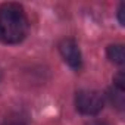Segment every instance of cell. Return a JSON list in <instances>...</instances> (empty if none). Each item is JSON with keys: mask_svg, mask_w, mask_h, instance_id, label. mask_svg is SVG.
Masks as SVG:
<instances>
[{"mask_svg": "<svg viewBox=\"0 0 125 125\" xmlns=\"http://www.w3.org/2000/svg\"><path fill=\"white\" fill-rule=\"evenodd\" d=\"M90 125H110V124L106 122V121H94V122H91Z\"/></svg>", "mask_w": 125, "mask_h": 125, "instance_id": "9", "label": "cell"}, {"mask_svg": "<svg viewBox=\"0 0 125 125\" xmlns=\"http://www.w3.org/2000/svg\"><path fill=\"white\" fill-rule=\"evenodd\" d=\"M113 87L118 88V90H121V91L125 90V75H124L122 71L118 72V74L113 77Z\"/></svg>", "mask_w": 125, "mask_h": 125, "instance_id": "7", "label": "cell"}, {"mask_svg": "<svg viewBox=\"0 0 125 125\" xmlns=\"http://www.w3.org/2000/svg\"><path fill=\"white\" fill-rule=\"evenodd\" d=\"M124 12H125V5L121 3L119 5V9H118V18H119V24L124 27L125 25V19H124Z\"/></svg>", "mask_w": 125, "mask_h": 125, "instance_id": "8", "label": "cell"}, {"mask_svg": "<svg viewBox=\"0 0 125 125\" xmlns=\"http://www.w3.org/2000/svg\"><path fill=\"white\" fill-rule=\"evenodd\" d=\"M59 52H60V56L63 57V60L66 63L75 69V71H80L81 66H83V56H81V50L77 44L75 40L72 38H65L59 43Z\"/></svg>", "mask_w": 125, "mask_h": 125, "instance_id": "3", "label": "cell"}, {"mask_svg": "<svg viewBox=\"0 0 125 125\" xmlns=\"http://www.w3.org/2000/svg\"><path fill=\"white\" fill-rule=\"evenodd\" d=\"M75 107L83 115L94 116L104 107V97L96 90H80L75 94Z\"/></svg>", "mask_w": 125, "mask_h": 125, "instance_id": "2", "label": "cell"}, {"mask_svg": "<svg viewBox=\"0 0 125 125\" xmlns=\"http://www.w3.org/2000/svg\"><path fill=\"white\" fill-rule=\"evenodd\" d=\"M2 125H27V121H25V118H24L22 115H19V113H12V115H9V116L3 121Z\"/></svg>", "mask_w": 125, "mask_h": 125, "instance_id": "6", "label": "cell"}, {"mask_svg": "<svg viewBox=\"0 0 125 125\" xmlns=\"http://www.w3.org/2000/svg\"><path fill=\"white\" fill-rule=\"evenodd\" d=\"M107 96H109V100L113 106H116L118 109H122L124 107V102H125V96H124V91L118 90V88H110L107 91Z\"/></svg>", "mask_w": 125, "mask_h": 125, "instance_id": "5", "label": "cell"}, {"mask_svg": "<svg viewBox=\"0 0 125 125\" xmlns=\"http://www.w3.org/2000/svg\"><path fill=\"white\" fill-rule=\"evenodd\" d=\"M106 54L110 59V62H113L115 65L122 66L125 63V50L122 44H110L106 49Z\"/></svg>", "mask_w": 125, "mask_h": 125, "instance_id": "4", "label": "cell"}, {"mask_svg": "<svg viewBox=\"0 0 125 125\" xmlns=\"http://www.w3.org/2000/svg\"><path fill=\"white\" fill-rule=\"evenodd\" d=\"M28 18L18 3H3L0 6V41L18 44L28 34Z\"/></svg>", "mask_w": 125, "mask_h": 125, "instance_id": "1", "label": "cell"}]
</instances>
